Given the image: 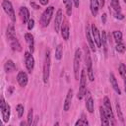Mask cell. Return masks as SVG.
<instances>
[{
  "instance_id": "d6986e66",
  "label": "cell",
  "mask_w": 126,
  "mask_h": 126,
  "mask_svg": "<svg viewBox=\"0 0 126 126\" xmlns=\"http://www.w3.org/2000/svg\"><path fill=\"white\" fill-rule=\"evenodd\" d=\"M61 35H62V37H63L64 40H68L69 39L70 32H69V25H68L67 22H65L61 26Z\"/></svg>"
},
{
  "instance_id": "83f0119b",
  "label": "cell",
  "mask_w": 126,
  "mask_h": 126,
  "mask_svg": "<svg viewBox=\"0 0 126 126\" xmlns=\"http://www.w3.org/2000/svg\"><path fill=\"white\" fill-rule=\"evenodd\" d=\"M110 5L114 9L115 12H120L121 7H120V4H119V1L118 0H110Z\"/></svg>"
},
{
  "instance_id": "f6af8a7d",
  "label": "cell",
  "mask_w": 126,
  "mask_h": 126,
  "mask_svg": "<svg viewBox=\"0 0 126 126\" xmlns=\"http://www.w3.org/2000/svg\"><path fill=\"white\" fill-rule=\"evenodd\" d=\"M124 3H125V4H126V0H124Z\"/></svg>"
},
{
  "instance_id": "f546056e",
  "label": "cell",
  "mask_w": 126,
  "mask_h": 126,
  "mask_svg": "<svg viewBox=\"0 0 126 126\" xmlns=\"http://www.w3.org/2000/svg\"><path fill=\"white\" fill-rule=\"evenodd\" d=\"M32 120H33V111H32V108H31L29 110V113H28V118H27V124L29 126H31L32 124Z\"/></svg>"
},
{
  "instance_id": "8fae6325",
  "label": "cell",
  "mask_w": 126,
  "mask_h": 126,
  "mask_svg": "<svg viewBox=\"0 0 126 126\" xmlns=\"http://www.w3.org/2000/svg\"><path fill=\"white\" fill-rule=\"evenodd\" d=\"M61 23H62V10L59 9L55 15V20H54V29H55L56 32H58L60 31Z\"/></svg>"
},
{
  "instance_id": "8d00e7d4",
  "label": "cell",
  "mask_w": 126,
  "mask_h": 126,
  "mask_svg": "<svg viewBox=\"0 0 126 126\" xmlns=\"http://www.w3.org/2000/svg\"><path fill=\"white\" fill-rule=\"evenodd\" d=\"M114 17H115L116 19H118V20H123V19H124V16H123L120 12H115V13H114Z\"/></svg>"
},
{
  "instance_id": "6da1fadb",
  "label": "cell",
  "mask_w": 126,
  "mask_h": 126,
  "mask_svg": "<svg viewBox=\"0 0 126 126\" xmlns=\"http://www.w3.org/2000/svg\"><path fill=\"white\" fill-rule=\"evenodd\" d=\"M50 51L46 50L45 52V58H44V62H43V83L46 84L48 79H49V73H50Z\"/></svg>"
},
{
  "instance_id": "9a60e30c",
  "label": "cell",
  "mask_w": 126,
  "mask_h": 126,
  "mask_svg": "<svg viewBox=\"0 0 126 126\" xmlns=\"http://www.w3.org/2000/svg\"><path fill=\"white\" fill-rule=\"evenodd\" d=\"M86 107L90 113L94 112V100L89 92H86Z\"/></svg>"
},
{
  "instance_id": "8992f818",
  "label": "cell",
  "mask_w": 126,
  "mask_h": 126,
  "mask_svg": "<svg viewBox=\"0 0 126 126\" xmlns=\"http://www.w3.org/2000/svg\"><path fill=\"white\" fill-rule=\"evenodd\" d=\"M2 8L4 9L5 13L9 16L11 21L12 22H16V15H15V11H14V8H13L11 2L8 1V0H4L2 2Z\"/></svg>"
},
{
  "instance_id": "1f68e13d",
  "label": "cell",
  "mask_w": 126,
  "mask_h": 126,
  "mask_svg": "<svg viewBox=\"0 0 126 126\" xmlns=\"http://www.w3.org/2000/svg\"><path fill=\"white\" fill-rule=\"evenodd\" d=\"M16 110H17V112H18V116H19V118H21L22 116H23V114H24V105L23 104H18L17 106H16Z\"/></svg>"
},
{
  "instance_id": "60d3db41",
  "label": "cell",
  "mask_w": 126,
  "mask_h": 126,
  "mask_svg": "<svg viewBox=\"0 0 126 126\" xmlns=\"http://www.w3.org/2000/svg\"><path fill=\"white\" fill-rule=\"evenodd\" d=\"M72 1H73V3H74L75 7H79V0H72Z\"/></svg>"
},
{
  "instance_id": "2e32d148",
  "label": "cell",
  "mask_w": 126,
  "mask_h": 126,
  "mask_svg": "<svg viewBox=\"0 0 126 126\" xmlns=\"http://www.w3.org/2000/svg\"><path fill=\"white\" fill-rule=\"evenodd\" d=\"M25 38H26V42L28 43V46H29V49H30V52H33L34 50V39H33V36L32 33H26L25 34Z\"/></svg>"
},
{
  "instance_id": "30bf717a",
  "label": "cell",
  "mask_w": 126,
  "mask_h": 126,
  "mask_svg": "<svg viewBox=\"0 0 126 126\" xmlns=\"http://www.w3.org/2000/svg\"><path fill=\"white\" fill-rule=\"evenodd\" d=\"M25 63L28 71L32 73L33 66H34V58L32 55V52H25Z\"/></svg>"
},
{
  "instance_id": "74e56055",
  "label": "cell",
  "mask_w": 126,
  "mask_h": 126,
  "mask_svg": "<svg viewBox=\"0 0 126 126\" xmlns=\"http://www.w3.org/2000/svg\"><path fill=\"white\" fill-rule=\"evenodd\" d=\"M31 6H32V7H33V8L35 9V10H37V9H39V6H38L37 4H35L34 2H31Z\"/></svg>"
},
{
  "instance_id": "7bdbcfd3",
  "label": "cell",
  "mask_w": 126,
  "mask_h": 126,
  "mask_svg": "<svg viewBox=\"0 0 126 126\" xmlns=\"http://www.w3.org/2000/svg\"><path fill=\"white\" fill-rule=\"evenodd\" d=\"M123 79H124V90H125V93H126V77H124Z\"/></svg>"
},
{
  "instance_id": "f1b7e54d",
  "label": "cell",
  "mask_w": 126,
  "mask_h": 126,
  "mask_svg": "<svg viewBox=\"0 0 126 126\" xmlns=\"http://www.w3.org/2000/svg\"><path fill=\"white\" fill-rule=\"evenodd\" d=\"M113 37L115 39V41L118 43V42H121V39H122V32L120 31H114L113 32Z\"/></svg>"
},
{
  "instance_id": "484cf974",
  "label": "cell",
  "mask_w": 126,
  "mask_h": 126,
  "mask_svg": "<svg viewBox=\"0 0 126 126\" xmlns=\"http://www.w3.org/2000/svg\"><path fill=\"white\" fill-rule=\"evenodd\" d=\"M62 54H63V47L61 44H58L55 49V58L57 60H60L62 58Z\"/></svg>"
},
{
  "instance_id": "277c9868",
  "label": "cell",
  "mask_w": 126,
  "mask_h": 126,
  "mask_svg": "<svg viewBox=\"0 0 126 126\" xmlns=\"http://www.w3.org/2000/svg\"><path fill=\"white\" fill-rule=\"evenodd\" d=\"M85 61H86V66H87V75L88 78L91 82H93L94 80V71H93V64H92V59L90 56V52L88 47H86V56H85Z\"/></svg>"
},
{
  "instance_id": "d6a6232c",
  "label": "cell",
  "mask_w": 126,
  "mask_h": 126,
  "mask_svg": "<svg viewBox=\"0 0 126 126\" xmlns=\"http://www.w3.org/2000/svg\"><path fill=\"white\" fill-rule=\"evenodd\" d=\"M115 49H116L117 52L123 53V52L125 51V45H124L123 43H121V42H118V43L116 44V46H115Z\"/></svg>"
},
{
  "instance_id": "f35d334b",
  "label": "cell",
  "mask_w": 126,
  "mask_h": 126,
  "mask_svg": "<svg viewBox=\"0 0 126 126\" xmlns=\"http://www.w3.org/2000/svg\"><path fill=\"white\" fill-rule=\"evenodd\" d=\"M101 21H102L103 24H105V22H106V14H102V16H101Z\"/></svg>"
},
{
  "instance_id": "ac0fdd59",
  "label": "cell",
  "mask_w": 126,
  "mask_h": 126,
  "mask_svg": "<svg viewBox=\"0 0 126 126\" xmlns=\"http://www.w3.org/2000/svg\"><path fill=\"white\" fill-rule=\"evenodd\" d=\"M99 115H100V121H101L102 125H109L110 124L108 116L106 114V111H105L104 107H102V106L99 107Z\"/></svg>"
},
{
  "instance_id": "7402d4cb",
  "label": "cell",
  "mask_w": 126,
  "mask_h": 126,
  "mask_svg": "<svg viewBox=\"0 0 126 126\" xmlns=\"http://www.w3.org/2000/svg\"><path fill=\"white\" fill-rule=\"evenodd\" d=\"M7 37L9 40L13 39L16 37L15 35V29H14V25L13 24H9L7 27Z\"/></svg>"
},
{
  "instance_id": "7a4b0ae2",
  "label": "cell",
  "mask_w": 126,
  "mask_h": 126,
  "mask_svg": "<svg viewBox=\"0 0 126 126\" xmlns=\"http://www.w3.org/2000/svg\"><path fill=\"white\" fill-rule=\"evenodd\" d=\"M86 87H87V76H86V71L82 70L81 71V76H80V88L79 92L77 94V97L79 99H82L84 95L86 94Z\"/></svg>"
},
{
  "instance_id": "5b68a950",
  "label": "cell",
  "mask_w": 126,
  "mask_h": 126,
  "mask_svg": "<svg viewBox=\"0 0 126 126\" xmlns=\"http://www.w3.org/2000/svg\"><path fill=\"white\" fill-rule=\"evenodd\" d=\"M81 55L82 52L80 49H77L74 55V63H73V68H74V75L75 79L79 80V70H80V65H81Z\"/></svg>"
},
{
  "instance_id": "5bb4252c",
  "label": "cell",
  "mask_w": 126,
  "mask_h": 126,
  "mask_svg": "<svg viewBox=\"0 0 126 126\" xmlns=\"http://www.w3.org/2000/svg\"><path fill=\"white\" fill-rule=\"evenodd\" d=\"M99 6V0H90V9L94 17H95L98 14Z\"/></svg>"
},
{
  "instance_id": "44dd1931",
  "label": "cell",
  "mask_w": 126,
  "mask_h": 126,
  "mask_svg": "<svg viewBox=\"0 0 126 126\" xmlns=\"http://www.w3.org/2000/svg\"><path fill=\"white\" fill-rule=\"evenodd\" d=\"M20 16L22 17V20H23V22L25 24L29 22V20H30V12H29L27 7H21V9H20Z\"/></svg>"
},
{
  "instance_id": "ab89813d",
  "label": "cell",
  "mask_w": 126,
  "mask_h": 126,
  "mask_svg": "<svg viewBox=\"0 0 126 126\" xmlns=\"http://www.w3.org/2000/svg\"><path fill=\"white\" fill-rule=\"evenodd\" d=\"M39 2H40V4H41V5H47L48 0H39Z\"/></svg>"
},
{
  "instance_id": "4316f807",
  "label": "cell",
  "mask_w": 126,
  "mask_h": 126,
  "mask_svg": "<svg viewBox=\"0 0 126 126\" xmlns=\"http://www.w3.org/2000/svg\"><path fill=\"white\" fill-rule=\"evenodd\" d=\"M65 6H66V13L68 16H71L72 14V0H63Z\"/></svg>"
},
{
  "instance_id": "52a82bcc",
  "label": "cell",
  "mask_w": 126,
  "mask_h": 126,
  "mask_svg": "<svg viewBox=\"0 0 126 126\" xmlns=\"http://www.w3.org/2000/svg\"><path fill=\"white\" fill-rule=\"evenodd\" d=\"M0 109H1V114L4 122H8L10 119V105L5 102L4 98L1 97L0 101Z\"/></svg>"
},
{
  "instance_id": "ffe728a7",
  "label": "cell",
  "mask_w": 126,
  "mask_h": 126,
  "mask_svg": "<svg viewBox=\"0 0 126 126\" xmlns=\"http://www.w3.org/2000/svg\"><path fill=\"white\" fill-rule=\"evenodd\" d=\"M109 81H110V84H111L113 90H114L118 94H121V91H120V89H119V87H118L116 78H115V76L113 75V73H110V74H109Z\"/></svg>"
},
{
  "instance_id": "e0dca14e",
  "label": "cell",
  "mask_w": 126,
  "mask_h": 126,
  "mask_svg": "<svg viewBox=\"0 0 126 126\" xmlns=\"http://www.w3.org/2000/svg\"><path fill=\"white\" fill-rule=\"evenodd\" d=\"M72 98H73V90L70 89L67 93V95H66V98H65V101H64V110L65 111H68L70 106H71V102H72Z\"/></svg>"
},
{
  "instance_id": "b9f144b4",
  "label": "cell",
  "mask_w": 126,
  "mask_h": 126,
  "mask_svg": "<svg viewBox=\"0 0 126 126\" xmlns=\"http://www.w3.org/2000/svg\"><path fill=\"white\" fill-rule=\"evenodd\" d=\"M99 5H100V7H103L104 6V0H99Z\"/></svg>"
},
{
  "instance_id": "603a6c76",
  "label": "cell",
  "mask_w": 126,
  "mask_h": 126,
  "mask_svg": "<svg viewBox=\"0 0 126 126\" xmlns=\"http://www.w3.org/2000/svg\"><path fill=\"white\" fill-rule=\"evenodd\" d=\"M9 41H10V45H11L13 50H15V51H21L22 50V46H21L20 42L18 41V39L16 37L11 39V40H9Z\"/></svg>"
},
{
  "instance_id": "d590c367",
  "label": "cell",
  "mask_w": 126,
  "mask_h": 126,
  "mask_svg": "<svg viewBox=\"0 0 126 126\" xmlns=\"http://www.w3.org/2000/svg\"><path fill=\"white\" fill-rule=\"evenodd\" d=\"M28 24V30H32L33 29V27H34V20H32V19H30L29 20V22L27 23Z\"/></svg>"
},
{
  "instance_id": "836d02e7",
  "label": "cell",
  "mask_w": 126,
  "mask_h": 126,
  "mask_svg": "<svg viewBox=\"0 0 126 126\" xmlns=\"http://www.w3.org/2000/svg\"><path fill=\"white\" fill-rule=\"evenodd\" d=\"M116 111H117V115H118V118H119V120L121 121V122H123L124 120H123V114H122V112H121V108H120V104L117 102L116 103Z\"/></svg>"
},
{
  "instance_id": "4dcf8cb0",
  "label": "cell",
  "mask_w": 126,
  "mask_h": 126,
  "mask_svg": "<svg viewBox=\"0 0 126 126\" xmlns=\"http://www.w3.org/2000/svg\"><path fill=\"white\" fill-rule=\"evenodd\" d=\"M88 124H89V122H88V120H87V118L85 117L84 114L82 115V118H80V119L75 123L76 126H78V125H88Z\"/></svg>"
},
{
  "instance_id": "4fadbf2b",
  "label": "cell",
  "mask_w": 126,
  "mask_h": 126,
  "mask_svg": "<svg viewBox=\"0 0 126 126\" xmlns=\"http://www.w3.org/2000/svg\"><path fill=\"white\" fill-rule=\"evenodd\" d=\"M17 81L21 87H26L28 84V75L24 71H20L17 75Z\"/></svg>"
},
{
  "instance_id": "e575fe53",
  "label": "cell",
  "mask_w": 126,
  "mask_h": 126,
  "mask_svg": "<svg viewBox=\"0 0 126 126\" xmlns=\"http://www.w3.org/2000/svg\"><path fill=\"white\" fill-rule=\"evenodd\" d=\"M119 73H120V75L124 78L125 77V75H126V66L124 65V64H120L119 65Z\"/></svg>"
},
{
  "instance_id": "ba28073f",
  "label": "cell",
  "mask_w": 126,
  "mask_h": 126,
  "mask_svg": "<svg viewBox=\"0 0 126 126\" xmlns=\"http://www.w3.org/2000/svg\"><path fill=\"white\" fill-rule=\"evenodd\" d=\"M103 105H104V109L106 111V114L108 116V119L110 120V124L114 125L115 124V120H114V115H113V111H112V107L110 104V100L107 96H104L103 98Z\"/></svg>"
},
{
  "instance_id": "9c48e42d",
  "label": "cell",
  "mask_w": 126,
  "mask_h": 126,
  "mask_svg": "<svg viewBox=\"0 0 126 126\" xmlns=\"http://www.w3.org/2000/svg\"><path fill=\"white\" fill-rule=\"evenodd\" d=\"M91 32H92L94 40V42L96 43V46H97V47H100V46H101V36H100V32H99L97 27H96L94 24L92 25V27H91Z\"/></svg>"
},
{
  "instance_id": "7c38bea8",
  "label": "cell",
  "mask_w": 126,
  "mask_h": 126,
  "mask_svg": "<svg viewBox=\"0 0 126 126\" xmlns=\"http://www.w3.org/2000/svg\"><path fill=\"white\" fill-rule=\"evenodd\" d=\"M92 32L90 31L89 29V26L86 27V37H87V40H88V43H89V46L91 48V50L93 52H95V45H94V40L93 39L92 35H91Z\"/></svg>"
},
{
  "instance_id": "3957f363",
  "label": "cell",
  "mask_w": 126,
  "mask_h": 126,
  "mask_svg": "<svg viewBox=\"0 0 126 126\" xmlns=\"http://www.w3.org/2000/svg\"><path fill=\"white\" fill-rule=\"evenodd\" d=\"M53 11H54V7L49 6L45 9V11L42 13L41 18H40V24L42 27H47L50 23V20L52 18L53 15Z\"/></svg>"
},
{
  "instance_id": "cb8c5ba5",
  "label": "cell",
  "mask_w": 126,
  "mask_h": 126,
  "mask_svg": "<svg viewBox=\"0 0 126 126\" xmlns=\"http://www.w3.org/2000/svg\"><path fill=\"white\" fill-rule=\"evenodd\" d=\"M15 69H16V66H15V64H14V62H13L12 60H8V61L5 63V65H4V70H5V72H7V73L13 72Z\"/></svg>"
},
{
  "instance_id": "ee69618b",
  "label": "cell",
  "mask_w": 126,
  "mask_h": 126,
  "mask_svg": "<svg viewBox=\"0 0 126 126\" xmlns=\"http://www.w3.org/2000/svg\"><path fill=\"white\" fill-rule=\"evenodd\" d=\"M20 125H21V126H25V125H26V122H21Z\"/></svg>"
},
{
  "instance_id": "d4e9b609",
  "label": "cell",
  "mask_w": 126,
  "mask_h": 126,
  "mask_svg": "<svg viewBox=\"0 0 126 126\" xmlns=\"http://www.w3.org/2000/svg\"><path fill=\"white\" fill-rule=\"evenodd\" d=\"M100 36H101V43H102V47L104 49V54L106 55L107 53V45H106V32L104 31H102V32L100 33Z\"/></svg>"
}]
</instances>
